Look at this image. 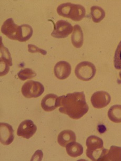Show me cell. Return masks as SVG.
<instances>
[{"label":"cell","instance_id":"8fae6325","mask_svg":"<svg viewBox=\"0 0 121 161\" xmlns=\"http://www.w3.org/2000/svg\"><path fill=\"white\" fill-rule=\"evenodd\" d=\"M0 131L1 143L4 145L11 144L14 138V130L12 126L5 123H1Z\"/></svg>","mask_w":121,"mask_h":161},{"label":"cell","instance_id":"8992f818","mask_svg":"<svg viewBox=\"0 0 121 161\" xmlns=\"http://www.w3.org/2000/svg\"><path fill=\"white\" fill-rule=\"evenodd\" d=\"M21 92L23 96L27 98H38L44 92V87L41 82L29 80L23 84Z\"/></svg>","mask_w":121,"mask_h":161},{"label":"cell","instance_id":"3957f363","mask_svg":"<svg viewBox=\"0 0 121 161\" xmlns=\"http://www.w3.org/2000/svg\"><path fill=\"white\" fill-rule=\"evenodd\" d=\"M103 140L101 138L92 135L87 138L86 154L87 157L92 161H103L108 150L103 147Z\"/></svg>","mask_w":121,"mask_h":161},{"label":"cell","instance_id":"44dd1931","mask_svg":"<svg viewBox=\"0 0 121 161\" xmlns=\"http://www.w3.org/2000/svg\"><path fill=\"white\" fill-rule=\"evenodd\" d=\"M114 65L116 69L121 70V41L115 50L114 57Z\"/></svg>","mask_w":121,"mask_h":161},{"label":"cell","instance_id":"d6986e66","mask_svg":"<svg viewBox=\"0 0 121 161\" xmlns=\"http://www.w3.org/2000/svg\"><path fill=\"white\" fill-rule=\"evenodd\" d=\"M91 14L94 22L99 23L104 18L105 12L104 10L101 7L93 6L91 8Z\"/></svg>","mask_w":121,"mask_h":161},{"label":"cell","instance_id":"7c38bea8","mask_svg":"<svg viewBox=\"0 0 121 161\" xmlns=\"http://www.w3.org/2000/svg\"><path fill=\"white\" fill-rule=\"evenodd\" d=\"M72 70L71 64L66 61H59L54 67V75L60 80H64L69 77Z\"/></svg>","mask_w":121,"mask_h":161},{"label":"cell","instance_id":"30bf717a","mask_svg":"<svg viewBox=\"0 0 121 161\" xmlns=\"http://www.w3.org/2000/svg\"><path fill=\"white\" fill-rule=\"evenodd\" d=\"M1 39V76L7 74L12 66V58L10 52L2 44V37Z\"/></svg>","mask_w":121,"mask_h":161},{"label":"cell","instance_id":"603a6c76","mask_svg":"<svg viewBox=\"0 0 121 161\" xmlns=\"http://www.w3.org/2000/svg\"><path fill=\"white\" fill-rule=\"evenodd\" d=\"M119 77H120V78H121V71H120V72H119Z\"/></svg>","mask_w":121,"mask_h":161},{"label":"cell","instance_id":"6da1fadb","mask_svg":"<svg viewBox=\"0 0 121 161\" xmlns=\"http://www.w3.org/2000/svg\"><path fill=\"white\" fill-rule=\"evenodd\" d=\"M56 106L60 107V113L68 115L74 119L82 118L89 109L83 92H73L58 97Z\"/></svg>","mask_w":121,"mask_h":161},{"label":"cell","instance_id":"5bb4252c","mask_svg":"<svg viewBox=\"0 0 121 161\" xmlns=\"http://www.w3.org/2000/svg\"><path fill=\"white\" fill-rule=\"evenodd\" d=\"M76 136L75 133L71 130H66L61 131L57 137V142L60 146L66 147L69 143L76 141Z\"/></svg>","mask_w":121,"mask_h":161},{"label":"cell","instance_id":"5b68a950","mask_svg":"<svg viewBox=\"0 0 121 161\" xmlns=\"http://www.w3.org/2000/svg\"><path fill=\"white\" fill-rule=\"evenodd\" d=\"M97 69L93 64L89 61H83L77 64L75 69L76 77L81 80L87 81L95 76Z\"/></svg>","mask_w":121,"mask_h":161},{"label":"cell","instance_id":"277c9868","mask_svg":"<svg viewBox=\"0 0 121 161\" xmlns=\"http://www.w3.org/2000/svg\"><path fill=\"white\" fill-rule=\"evenodd\" d=\"M59 15L74 21H80L85 17L86 10L83 6L71 3L61 4L57 7Z\"/></svg>","mask_w":121,"mask_h":161},{"label":"cell","instance_id":"ac0fdd59","mask_svg":"<svg viewBox=\"0 0 121 161\" xmlns=\"http://www.w3.org/2000/svg\"><path fill=\"white\" fill-rule=\"evenodd\" d=\"M108 115L112 122L115 123H121V105H115L112 106L108 110Z\"/></svg>","mask_w":121,"mask_h":161},{"label":"cell","instance_id":"9a60e30c","mask_svg":"<svg viewBox=\"0 0 121 161\" xmlns=\"http://www.w3.org/2000/svg\"><path fill=\"white\" fill-rule=\"evenodd\" d=\"M71 37L72 44L76 48H81L84 41L83 33L82 29L79 25H75Z\"/></svg>","mask_w":121,"mask_h":161},{"label":"cell","instance_id":"7402d4cb","mask_svg":"<svg viewBox=\"0 0 121 161\" xmlns=\"http://www.w3.org/2000/svg\"><path fill=\"white\" fill-rule=\"evenodd\" d=\"M28 50L29 53H39L43 54L45 55L47 53L46 51L40 48H38L37 47L35 46L34 45H28Z\"/></svg>","mask_w":121,"mask_h":161},{"label":"cell","instance_id":"52a82bcc","mask_svg":"<svg viewBox=\"0 0 121 161\" xmlns=\"http://www.w3.org/2000/svg\"><path fill=\"white\" fill-rule=\"evenodd\" d=\"M73 31V28L70 23L65 20H59L55 25L51 36L58 39L66 38Z\"/></svg>","mask_w":121,"mask_h":161},{"label":"cell","instance_id":"4fadbf2b","mask_svg":"<svg viewBox=\"0 0 121 161\" xmlns=\"http://www.w3.org/2000/svg\"><path fill=\"white\" fill-rule=\"evenodd\" d=\"M58 96L55 94H50L45 96L41 102V106L45 112H52L57 108L56 99Z\"/></svg>","mask_w":121,"mask_h":161},{"label":"cell","instance_id":"e0dca14e","mask_svg":"<svg viewBox=\"0 0 121 161\" xmlns=\"http://www.w3.org/2000/svg\"><path fill=\"white\" fill-rule=\"evenodd\" d=\"M121 161V147L112 146L103 161Z\"/></svg>","mask_w":121,"mask_h":161},{"label":"cell","instance_id":"ba28073f","mask_svg":"<svg viewBox=\"0 0 121 161\" xmlns=\"http://www.w3.org/2000/svg\"><path fill=\"white\" fill-rule=\"evenodd\" d=\"M111 97L108 92L105 91H98L92 95L91 102L95 108L100 109L105 107L110 104Z\"/></svg>","mask_w":121,"mask_h":161},{"label":"cell","instance_id":"7a4b0ae2","mask_svg":"<svg viewBox=\"0 0 121 161\" xmlns=\"http://www.w3.org/2000/svg\"><path fill=\"white\" fill-rule=\"evenodd\" d=\"M1 31L8 38L20 42H25L31 38L33 29L29 25L18 26L12 18L7 19L2 25Z\"/></svg>","mask_w":121,"mask_h":161},{"label":"cell","instance_id":"2e32d148","mask_svg":"<svg viewBox=\"0 0 121 161\" xmlns=\"http://www.w3.org/2000/svg\"><path fill=\"white\" fill-rule=\"evenodd\" d=\"M67 154L72 158H77L83 153V147L82 145L76 142H72L66 146Z\"/></svg>","mask_w":121,"mask_h":161},{"label":"cell","instance_id":"ffe728a7","mask_svg":"<svg viewBox=\"0 0 121 161\" xmlns=\"http://www.w3.org/2000/svg\"><path fill=\"white\" fill-rule=\"evenodd\" d=\"M19 79L22 80H26L27 79H31L36 76L34 71L30 68H25L22 69L18 74Z\"/></svg>","mask_w":121,"mask_h":161},{"label":"cell","instance_id":"9c48e42d","mask_svg":"<svg viewBox=\"0 0 121 161\" xmlns=\"http://www.w3.org/2000/svg\"><path fill=\"white\" fill-rule=\"evenodd\" d=\"M37 130V127L31 120H24L18 126L17 135L23 138L29 139L34 135Z\"/></svg>","mask_w":121,"mask_h":161}]
</instances>
